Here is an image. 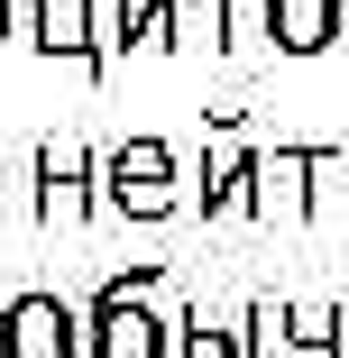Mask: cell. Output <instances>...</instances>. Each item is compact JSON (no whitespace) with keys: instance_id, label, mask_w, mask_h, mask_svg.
<instances>
[{"instance_id":"14","label":"cell","mask_w":349,"mask_h":358,"mask_svg":"<svg viewBox=\"0 0 349 358\" xmlns=\"http://www.w3.org/2000/svg\"><path fill=\"white\" fill-rule=\"evenodd\" d=\"M175 46V0H129V55H166Z\"/></svg>"},{"instance_id":"13","label":"cell","mask_w":349,"mask_h":358,"mask_svg":"<svg viewBox=\"0 0 349 358\" xmlns=\"http://www.w3.org/2000/svg\"><path fill=\"white\" fill-rule=\"evenodd\" d=\"M175 46L230 55V0H175Z\"/></svg>"},{"instance_id":"17","label":"cell","mask_w":349,"mask_h":358,"mask_svg":"<svg viewBox=\"0 0 349 358\" xmlns=\"http://www.w3.org/2000/svg\"><path fill=\"white\" fill-rule=\"evenodd\" d=\"M19 37V0H0V46H10Z\"/></svg>"},{"instance_id":"18","label":"cell","mask_w":349,"mask_h":358,"mask_svg":"<svg viewBox=\"0 0 349 358\" xmlns=\"http://www.w3.org/2000/svg\"><path fill=\"white\" fill-rule=\"evenodd\" d=\"M331 358H349V303H340V349H331Z\"/></svg>"},{"instance_id":"5","label":"cell","mask_w":349,"mask_h":358,"mask_svg":"<svg viewBox=\"0 0 349 358\" xmlns=\"http://www.w3.org/2000/svg\"><path fill=\"white\" fill-rule=\"evenodd\" d=\"M239 110H212V148H202V221H248L257 211V148H239Z\"/></svg>"},{"instance_id":"3","label":"cell","mask_w":349,"mask_h":358,"mask_svg":"<svg viewBox=\"0 0 349 358\" xmlns=\"http://www.w3.org/2000/svg\"><path fill=\"white\" fill-rule=\"evenodd\" d=\"M28 202H37V221L46 230H83L92 211H101V157L83 148V138H46V148L28 157Z\"/></svg>"},{"instance_id":"7","label":"cell","mask_w":349,"mask_h":358,"mask_svg":"<svg viewBox=\"0 0 349 358\" xmlns=\"http://www.w3.org/2000/svg\"><path fill=\"white\" fill-rule=\"evenodd\" d=\"M257 221H313V148H257Z\"/></svg>"},{"instance_id":"16","label":"cell","mask_w":349,"mask_h":358,"mask_svg":"<svg viewBox=\"0 0 349 358\" xmlns=\"http://www.w3.org/2000/svg\"><path fill=\"white\" fill-rule=\"evenodd\" d=\"M276 46V0H230V55H266Z\"/></svg>"},{"instance_id":"2","label":"cell","mask_w":349,"mask_h":358,"mask_svg":"<svg viewBox=\"0 0 349 358\" xmlns=\"http://www.w3.org/2000/svg\"><path fill=\"white\" fill-rule=\"evenodd\" d=\"M184 202H193L184 157L166 148L157 129H138V138H120V148H101V211H120V221H138V230H157V221H175Z\"/></svg>"},{"instance_id":"4","label":"cell","mask_w":349,"mask_h":358,"mask_svg":"<svg viewBox=\"0 0 349 358\" xmlns=\"http://www.w3.org/2000/svg\"><path fill=\"white\" fill-rule=\"evenodd\" d=\"M0 358H92V322H83V303L46 294V285L10 294V303H0Z\"/></svg>"},{"instance_id":"15","label":"cell","mask_w":349,"mask_h":358,"mask_svg":"<svg viewBox=\"0 0 349 358\" xmlns=\"http://www.w3.org/2000/svg\"><path fill=\"white\" fill-rule=\"evenodd\" d=\"M92 46H101V74L92 83H111L120 55H129V0H92Z\"/></svg>"},{"instance_id":"11","label":"cell","mask_w":349,"mask_h":358,"mask_svg":"<svg viewBox=\"0 0 349 358\" xmlns=\"http://www.w3.org/2000/svg\"><path fill=\"white\" fill-rule=\"evenodd\" d=\"M239 340H248V358H294V340H285V294L239 303Z\"/></svg>"},{"instance_id":"9","label":"cell","mask_w":349,"mask_h":358,"mask_svg":"<svg viewBox=\"0 0 349 358\" xmlns=\"http://www.w3.org/2000/svg\"><path fill=\"white\" fill-rule=\"evenodd\" d=\"M175 358H248V340H239V322L184 303V313H175Z\"/></svg>"},{"instance_id":"6","label":"cell","mask_w":349,"mask_h":358,"mask_svg":"<svg viewBox=\"0 0 349 358\" xmlns=\"http://www.w3.org/2000/svg\"><path fill=\"white\" fill-rule=\"evenodd\" d=\"M28 46L46 64H74L92 83L101 74V46H92V0H28Z\"/></svg>"},{"instance_id":"1","label":"cell","mask_w":349,"mask_h":358,"mask_svg":"<svg viewBox=\"0 0 349 358\" xmlns=\"http://www.w3.org/2000/svg\"><path fill=\"white\" fill-rule=\"evenodd\" d=\"M157 285H166V257H129L92 285V358H175V313L157 303Z\"/></svg>"},{"instance_id":"8","label":"cell","mask_w":349,"mask_h":358,"mask_svg":"<svg viewBox=\"0 0 349 358\" xmlns=\"http://www.w3.org/2000/svg\"><path fill=\"white\" fill-rule=\"evenodd\" d=\"M349 37V0H276V55H322Z\"/></svg>"},{"instance_id":"12","label":"cell","mask_w":349,"mask_h":358,"mask_svg":"<svg viewBox=\"0 0 349 358\" xmlns=\"http://www.w3.org/2000/svg\"><path fill=\"white\" fill-rule=\"evenodd\" d=\"M285 340H294V358H331L340 349V303H285Z\"/></svg>"},{"instance_id":"10","label":"cell","mask_w":349,"mask_h":358,"mask_svg":"<svg viewBox=\"0 0 349 358\" xmlns=\"http://www.w3.org/2000/svg\"><path fill=\"white\" fill-rule=\"evenodd\" d=\"M313 230H349V148H313Z\"/></svg>"}]
</instances>
